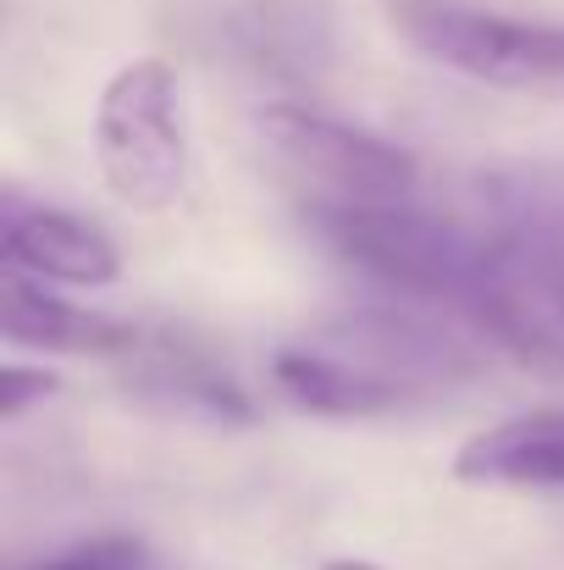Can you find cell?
<instances>
[{"mask_svg": "<svg viewBox=\"0 0 564 570\" xmlns=\"http://www.w3.org/2000/svg\"><path fill=\"white\" fill-rule=\"evenodd\" d=\"M321 570H382V566H372V560H327Z\"/></svg>", "mask_w": 564, "mask_h": 570, "instance_id": "cell-14", "label": "cell"}, {"mask_svg": "<svg viewBox=\"0 0 564 570\" xmlns=\"http://www.w3.org/2000/svg\"><path fill=\"white\" fill-rule=\"evenodd\" d=\"M271 387H277L294 410L321 415V421H376V415L409 410L393 387L372 382L366 372H355L349 361H338L333 350H321V344H310V338L271 355Z\"/></svg>", "mask_w": 564, "mask_h": 570, "instance_id": "cell-11", "label": "cell"}, {"mask_svg": "<svg viewBox=\"0 0 564 570\" xmlns=\"http://www.w3.org/2000/svg\"><path fill=\"white\" fill-rule=\"evenodd\" d=\"M454 482L487 493H564V404L509 415L465 438L454 454Z\"/></svg>", "mask_w": 564, "mask_h": 570, "instance_id": "cell-10", "label": "cell"}, {"mask_svg": "<svg viewBox=\"0 0 564 570\" xmlns=\"http://www.w3.org/2000/svg\"><path fill=\"white\" fill-rule=\"evenodd\" d=\"M6 266L39 277V283H61V288H111L122 277V249L117 238L72 210L56 205H11L6 210Z\"/></svg>", "mask_w": 564, "mask_h": 570, "instance_id": "cell-9", "label": "cell"}, {"mask_svg": "<svg viewBox=\"0 0 564 570\" xmlns=\"http://www.w3.org/2000/svg\"><path fill=\"white\" fill-rule=\"evenodd\" d=\"M122 387L145 410L172 415V421H194V426L232 432V426L255 421L249 387L216 361V350L194 344L184 333H145L139 350L122 361Z\"/></svg>", "mask_w": 564, "mask_h": 570, "instance_id": "cell-6", "label": "cell"}, {"mask_svg": "<svg viewBox=\"0 0 564 570\" xmlns=\"http://www.w3.org/2000/svg\"><path fill=\"white\" fill-rule=\"evenodd\" d=\"M0 327L6 344L17 350H39V355H95V361H128L145 338V327L56 299L39 277L6 266L0 272Z\"/></svg>", "mask_w": 564, "mask_h": 570, "instance_id": "cell-7", "label": "cell"}, {"mask_svg": "<svg viewBox=\"0 0 564 570\" xmlns=\"http://www.w3.org/2000/svg\"><path fill=\"white\" fill-rule=\"evenodd\" d=\"M255 134H260V150L277 161V173L305 194V210L415 199V184H420L415 156L398 150L393 139L338 122L327 111L294 106V100L260 106Z\"/></svg>", "mask_w": 564, "mask_h": 570, "instance_id": "cell-5", "label": "cell"}, {"mask_svg": "<svg viewBox=\"0 0 564 570\" xmlns=\"http://www.w3.org/2000/svg\"><path fill=\"white\" fill-rule=\"evenodd\" d=\"M56 393H61V377H56V372L11 361V366L0 372V421H22L33 404H44V399H56Z\"/></svg>", "mask_w": 564, "mask_h": 570, "instance_id": "cell-13", "label": "cell"}, {"mask_svg": "<svg viewBox=\"0 0 564 570\" xmlns=\"http://www.w3.org/2000/svg\"><path fill=\"white\" fill-rule=\"evenodd\" d=\"M310 222L355 272H366L387 294L448 311L521 366L564 377L560 299L526 272V261L493 222H465L415 199L321 205L310 210Z\"/></svg>", "mask_w": 564, "mask_h": 570, "instance_id": "cell-1", "label": "cell"}, {"mask_svg": "<svg viewBox=\"0 0 564 570\" xmlns=\"http://www.w3.org/2000/svg\"><path fill=\"white\" fill-rule=\"evenodd\" d=\"M310 344L333 350L355 372L393 387L404 404H420V399L476 382L487 372V350H493L471 322L415 305V299H398V294L382 305H355V311L327 316L310 333Z\"/></svg>", "mask_w": 564, "mask_h": 570, "instance_id": "cell-3", "label": "cell"}, {"mask_svg": "<svg viewBox=\"0 0 564 570\" xmlns=\"http://www.w3.org/2000/svg\"><path fill=\"white\" fill-rule=\"evenodd\" d=\"M28 570H156V554L145 538H128V532H106V538H89V543H72L61 549L56 560H39Z\"/></svg>", "mask_w": 564, "mask_h": 570, "instance_id": "cell-12", "label": "cell"}, {"mask_svg": "<svg viewBox=\"0 0 564 570\" xmlns=\"http://www.w3.org/2000/svg\"><path fill=\"white\" fill-rule=\"evenodd\" d=\"M95 161L106 189L133 210H167L184 199V83L161 56H139L106 78L95 106Z\"/></svg>", "mask_w": 564, "mask_h": 570, "instance_id": "cell-4", "label": "cell"}, {"mask_svg": "<svg viewBox=\"0 0 564 570\" xmlns=\"http://www.w3.org/2000/svg\"><path fill=\"white\" fill-rule=\"evenodd\" d=\"M382 17L404 50L443 72L564 106V22H532L465 0H382Z\"/></svg>", "mask_w": 564, "mask_h": 570, "instance_id": "cell-2", "label": "cell"}, {"mask_svg": "<svg viewBox=\"0 0 564 570\" xmlns=\"http://www.w3.org/2000/svg\"><path fill=\"white\" fill-rule=\"evenodd\" d=\"M487 222L564 311V161H515L482 178Z\"/></svg>", "mask_w": 564, "mask_h": 570, "instance_id": "cell-8", "label": "cell"}]
</instances>
